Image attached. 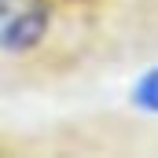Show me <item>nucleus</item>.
Instances as JSON below:
<instances>
[{
    "label": "nucleus",
    "instance_id": "1",
    "mask_svg": "<svg viewBox=\"0 0 158 158\" xmlns=\"http://www.w3.org/2000/svg\"><path fill=\"white\" fill-rule=\"evenodd\" d=\"M52 30L48 0H0V52L26 55Z\"/></svg>",
    "mask_w": 158,
    "mask_h": 158
},
{
    "label": "nucleus",
    "instance_id": "2",
    "mask_svg": "<svg viewBox=\"0 0 158 158\" xmlns=\"http://www.w3.org/2000/svg\"><path fill=\"white\" fill-rule=\"evenodd\" d=\"M132 103L143 114H158V66H151L147 74H140L132 85Z\"/></svg>",
    "mask_w": 158,
    "mask_h": 158
}]
</instances>
